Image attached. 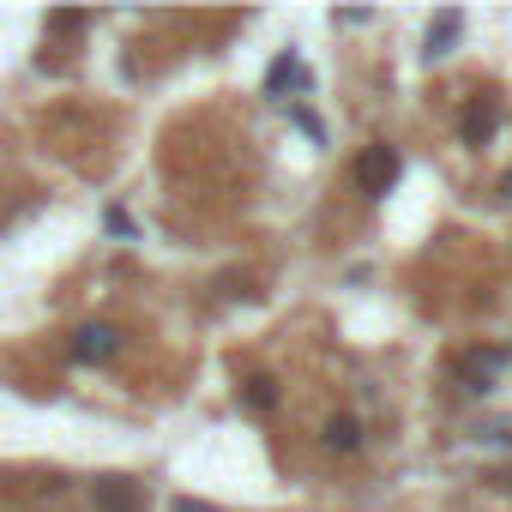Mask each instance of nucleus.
I'll return each instance as SVG.
<instances>
[{
	"label": "nucleus",
	"mask_w": 512,
	"mask_h": 512,
	"mask_svg": "<svg viewBox=\"0 0 512 512\" xmlns=\"http://www.w3.org/2000/svg\"><path fill=\"white\" fill-rule=\"evenodd\" d=\"M121 350V332L115 326H79L73 332V362H109Z\"/></svg>",
	"instance_id": "2"
},
{
	"label": "nucleus",
	"mask_w": 512,
	"mask_h": 512,
	"mask_svg": "<svg viewBox=\"0 0 512 512\" xmlns=\"http://www.w3.org/2000/svg\"><path fill=\"white\" fill-rule=\"evenodd\" d=\"M247 398H253V404H272L278 392H272V380H253V386H247Z\"/></svg>",
	"instance_id": "9"
},
{
	"label": "nucleus",
	"mask_w": 512,
	"mask_h": 512,
	"mask_svg": "<svg viewBox=\"0 0 512 512\" xmlns=\"http://www.w3.org/2000/svg\"><path fill=\"white\" fill-rule=\"evenodd\" d=\"M458 31H464V13H440V19L428 25V61H440V55H452V43H458Z\"/></svg>",
	"instance_id": "4"
},
{
	"label": "nucleus",
	"mask_w": 512,
	"mask_h": 512,
	"mask_svg": "<svg viewBox=\"0 0 512 512\" xmlns=\"http://www.w3.org/2000/svg\"><path fill=\"white\" fill-rule=\"evenodd\" d=\"M356 440H362V428H356L350 416H332V422H326V446H332V452H356Z\"/></svg>",
	"instance_id": "7"
},
{
	"label": "nucleus",
	"mask_w": 512,
	"mask_h": 512,
	"mask_svg": "<svg viewBox=\"0 0 512 512\" xmlns=\"http://www.w3.org/2000/svg\"><path fill=\"white\" fill-rule=\"evenodd\" d=\"M284 85H302V67H296L290 55H284L278 67H272V91H284Z\"/></svg>",
	"instance_id": "8"
},
{
	"label": "nucleus",
	"mask_w": 512,
	"mask_h": 512,
	"mask_svg": "<svg viewBox=\"0 0 512 512\" xmlns=\"http://www.w3.org/2000/svg\"><path fill=\"white\" fill-rule=\"evenodd\" d=\"M470 434H476L482 446H506V452H512V416H482Z\"/></svg>",
	"instance_id": "6"
},
{
	"label": "nucleus",
	"mask_w": 512,
	"mask_h": 512,
	"mask_svg": "<svg viewBox=\"0 0 512 512\" xmlns=\"http://www.w3.org/2000/svg\"><path fill=\"white\" fill-rule=\"evenodd\" d=\"M494 127H500V103H494V97H476V103L464 109V139H470V145H482Z\"/></svg>",
	"instance_id": "3"
},
{
	"label": "nucleus",
	"mask_w": 512,
	"mask_h": 512,
	"mask_svg": "<svg viewBox=\"0 0 512 512\" xmlns=\"http://www.w3.org/2000/svg\"><path fill=\"white\" fill-rule=\"evenodd\" d=\"M97 506H103V512H139L145 494H139L133 482H97Z\"/></svg>",
	"instance_id": "5"
},
{
	"label": "nucleus",
	"mask_w": 512,
	"mask_h": 512,
	"mask_svg": "<svg viewBox=\"0 0 512 512\" xmlns=\"http://www.w3.org/2000/svg\"><path fill=\"white\" fill-rule=\"evenodd\" d=\"M398 169H404V157H398V145H368L362 157H356V187L368 193V199H380L392 181H398Z\"/></svg>",
	"instance_id": "1"
}]
</instances>
